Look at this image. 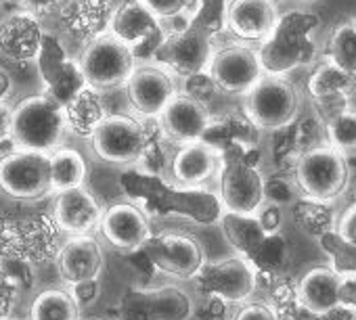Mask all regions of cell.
Instances as JSON below:
<instances>
[{"mask_svg":"<svg viewBox=\"0 0 356 320\" xmlns=\"http://www.w3.org/2000/svg\"><path fill=\"white\" fill-rule=\"evenodd\" d=\"M122 189L145 214L151 216H181L191 218L197 224H218L225 212L218 195L204 189L170 187L161 176L143 170L126 172Z\"/></svg>","mask_w":356,"mask_h":320,"instance_id":"1","label":"cell"},{"mask_svg":"<svg viewBox=\"0 0 356 320\" xmlns=\"http://www.w3.org/2000/svg\"><path fill=\"white\" fill-rule=\"evenodd\" d=\"M61 247V228L53 214L9 216L0 212V262L26 260L47 264L55 260Z\"/></svg>","mask_w":356,"mask_h":320,"instance_id":"2","label":"cell"},{"mask_svg":"<svg viewBox=\"0 0 356 320\" xmlns=\"http://www.w3.org/2000/svg\"><path fill=\"white\" fill-rule=\"evenodd\" d=\"M291 178L298 187L300 197L333 203L343 195L350 183L348 157L325 144H312L300 151L293 159Z\"/></svg>","mask_w":356,"mask_h":320,"instance_id":"3","label":"cell"},{"mask_svg":"<svg viewBox=\"0 0 356 320\" xmlns=\"http://www.w3.org/2000/svg\"><path fill=\"white\" fill-rule=\"evenodd\" d=\"M67 132L63 107L47 94H32L13 107L11 142L15 149L53 153Z\"/></svg>","mask_w":356,"mask_h":320,"instance_id":"4","label":"cell"},{"mask_svg":"<svg viewBox=\"0 0 356 320\" xmlns=\"http://www.w3.org/2000/svg\"><path fill=\"white\" fill-rule=\"evenodd\" d=\"M300 107V90L287 76L264 74L243 96V115L258 132L289 128L298 119Z\"/></svg>","mask_w":356,"mask_h":320,"instance_id":"5","label":"cell"},{"mask_svg":"<svg viewBox=\"0 0 356 320\" xmlns=\"http://www.w3.org/2000/svg\"><path fill=\"white\" fill-rule=\"evenodd\" d=\"M78 65L86 86L105 94L109 90L124 88L138 61L132 49L113 38L109 32H103L86 42L78 57Z\"/></svg>","mask_w":356,"mask_h":320,"instance_id":"6","label":"cell"},{"mask_svg":"<svg viewBox=\"0 0 356 320\" xmlns=\"http://www.w3.org/2000/svg\"><path fill=\"white\" fill-rule=\"evenodd\" d=\"M95 155L111 166H138L147 144V119L107 113L90 134Z\"/></svg>","mask_w":356,"mask_h":320,"instance_id":"7","label":"cell"},{"mask_svg":"<svg viewBox=\"0 0 356 320\" xmlns=\"http://www.w3.org/2000/svg\"><path fill=\"white\" fill-rule=\"evenodd\" d=\"M214 51V36L202 26L187 22L168 32L153 59L176 78H191L208 71Z\"/></svg>","mask_w":356,"mask_h":320,"instance_id":"8","label":"cell"},{"mask_svg":"<svg viewBox=\"0 0 356 320\" xmlns=\"http://www.w3.org/2000/svg\"><path fill=\"white\" fill-rule=\"evenodd\" d=\"M193 299L176 285L134 287L115 305L113 320H189Z\"/></svg>","mask_w":356,"mask_h":320,"instance_id":"9","label":"cell"},{"mask_svg":"<svg viewBox=\"0 0 356 320\" xmlns=\"http://www.w3.org/2000/svg\"><path fill=\"white\" fill-rule=\"evenodd\" d=\"M0 191L17 201H38L51 195L49 153L15 149L0 157Z\"/></svg>","mask_w":356,"mask_h":320,"instance_id":"10","label":"cell"},{"mask_svg":"<svg viewBox=\"0 0 356 320\" xmlns=\"http://www.w3.org/2000/svg\"><path fill=\"white\" fill-rule=\"evenodd\" d=\"M107 32L132 49L136 61H149L155 57L170 30L163 28V24L140 0H126L115 11H111Z\"/></svg>","mask_w":356,"mask_h":320,"instance_id":"11","label":"cell"},{"mask_svg":"<svg viewBox=\"0 0 356 320\" xmlns=\"http://www.w3.org/2000/svg\"><path fill=\"white\" fill-rule=\"evenodd\" d=\"M195 285L202 297H218L225 303H245L258 289V276L241 255L204 262L195 274Z\"/></svg>","mask_w":356,"mask_h":320,"instance_id":"12","label":"cell"},{"mask_svg":"<svg viewBox=\"0 0 356 320\" xmlns=\"http://www.w3.org/2000/svg\"><path fill=\"white\" fill-rule=\"evenodd\" d=\"M208 76L218 92L245 96L250 88L264 76V69L254 47L235 42L214 51L208 65Z\"/></svg>","mask_w":356,"mask_h":320,"instance_id":"13","label":"cell"},{"mask_svg":"<svg viewBox=\"0 0 356 320\" xmlns=\"http://www.w3.org/2000/svg\"><path fill=\"white\" fill-rule=\"evenodd\" d=\"M153 270L176 278H195L206 262V253L197 239L183 233L151 235L140 247Z\"/></svg>","mask_w":356,"mask_h":320,"instance_id":"14","label":"cell"},{"mask_svg":"<svg viewBox=\"0 0 356 320\" xmlns=\"http://www.w3.org/2000/svg\"><path fill=\"white\" fill-rule=\"evenodd\" d=\"M124 88L132 111L140 119H157L178 94L176 76L159 63H138Z\"/></svg>","mask_w":356,"mask_h":320,"instance_id":"15","label":"cell"},{"mask_svg":"<svg viewBox=\"0 0 356 320\" xmlns=\"http://www.w3.org/2000/svg\"><path fill=\"white\" fill-rule=\"evenodd\" d=\"M218 201L225 212L254 216L264 205V174L250 162H222Z\"/></svg>","mask_w":356,"mask_h":320,"instance_id":"16","label":"cell"},{"mask_svg":"<svg viewBox=\"0 0 356 320\" xmlns=\"http://www.w3.org/2000/svg\"><path fill=\"white\" fill-rule=\"evenodd\" d=\"M38 65L44 92L57 105L65 107L80 90L86 88V80L78 65V59H70L63 44L55 36H44L40 53L34 61Z\"/></svg>","mask_w":356,"mask_h":320,"instance_id":"17","label":"cell"},{"mask_svg":"<svg viewBox=\"0 0 356 320\" xmlns=\"http://www.w3.org/2000/svg\"><path fill=\"white\" fill-rule=\"evenodd\" d=\"M256 51L264 74L287 76L291 69L312 59V40L302 30H296V26L285 24L281 17L273 36Z\"/></svg>","mask_w":356,"mask_h":320,"instance_id":"18","label":"cell"},{"mask_svg":"<svg viewBox=\"0 0 356 320\" xmlns=\"http://www.w3.org/2000/svg\"><path fill=\"white\" fill-rule=\"evenodd\" d=\"M279 19V5L270 0H229L225 30L243 44H262L277 30Z\"/></svg>","mask_w":356,"mask_h":320,"instance_id":"19","label":"cell"},{"mask_svg":"<svg viewBox=\"0 0 356 320\" xmlns=\"http://www.w3.org/2000/svg\"><path fill=\"white\" fill-rule=\"evenodd\" d=\"M155 121L168 142L187 144L204 138L212 121V113L206 103L185 92H178Z\"/></svg>","mask_w":356,"mask_h":320,"instance_id":"20","label":"cell"},{"mask_svg":"<svg viewBox=\"0 0 356 320\" xmlns=\"http://www.w3.org/2000/svg\"><path fill=\"white\" fill-rule=\"evenodd\" d=\"M44 36L38 17L26 11H13L0 19V57L17 65L34 63Z\"/></svg>","mask_w":356,"mask_h":320,"instance_id":"21","label":"cell"},{"mask_svg":"<svg viewBox=\"0 0 356 320\" xmlns=\"http://www.w3.org/2000/svg\"><path fill=\"white\" fill-rule=\"evenodd\" d=\"M53 218L61 233L70 237L92 235L95 230H99L103 208L84 185L57 193L53 203Z\"/></svg>","mask_w":356,"mask_h":320,"instance_id":"22","label":"cell"},{"mask_svg":"<svg viewBox=\"0 0 356 320\" xmlns=\"http://www.w3.org/2000/svg\"><path fill=\"white\" fill-rule=\"evenodd\" d=\"M105 241L124 253H132L151 237L147 214L136 203H113L103 210L99 224Z\"/></svg>","mask_w":356,"mask_h":320,"instance_id":"23","label":"cell"},{"mask_svg":"<svg viewBox=\"0 0 356 320\" xmlns=\"http://www.w3.org/2000/svg\"><path fill=\"white\" fill-rule=\"evenodd\" d=\"M222 166L220 153L206 144L204 140L181 144L170 159V174L185 189H202L214 176H218Z\"/></svg>","mask_w":356,"mask_h":320,"instance_id":"24","label":"cell"},{"mask_svg":"<svg viewBox=\"0 0 356 320\" xmlns=\"http://www.w3.org/2000/svg\"><path fill=\"white\" fill-rule=\"evenodd\" d=\"M55 264L63 283L74 285L80 280L99 278L105 268V255L92 235H80L61 243Z\"/></svg>","mask_w":356,"mask_h":320,"instance_id":"25","label":"cell"},{"mask_svg":"<svg viewBox=\"0 0 356 320\" xmlns=\"http://www.w3.org/2000/svg\"><path fill=\"white\" fill-rule=\"evenodd\" d=\"M341 283L329 266L310 268L298 283V297L302 310L312 318H327L331 312L341 308Z\"/></svg>","mask_w":356,"mask_h":320,"instance_id":"26","label":"cell"},{"mask_svg":"<svg viewBox=\"0 0 356 320\" xmlns=\"http://www.w3.org/2000/svg\"><path fill=\"white\" fill-rule=\"evenodd\" d=\"M308 94L323 115L331 109L352 103V96L356 94V78L325 59L308 78Z\"/></svg>","mask_w":356,"mask_h":320,"instance_id":"27","label":"cell"},{"mask_svg":"<svg viewBox=\"0 0 356 320\" xmlns=\"http://www.w3.org/2000/svg\"><path fill=\"white\" fill-rule=\"evenodd\" d=\"M250 262V266L254 268L258 283L266 280V283H275L279 278H285L289 262H291V249L287 239L279 233H268L264 237V241L256 247V251L250 258H243Z\"/></svg>","mask_w":356,"mask_h":320,"instance_id":"28","label":"cell"},{"mask_svg":"<svg viewBox=\"0 0 356 320\" xmlns=\"http://www.w3.org/2000/svg\"><path fill=\"white\" fill-rule=\"evenodd\" d=\"M63 113H65L67 132L80 138H90L97 124L107 115L103 92H97L86 86L63 107Z\"/></svg>","mask_w":356,"mask_h":320,"instance_id":"29","label":"cell"},{"mask_svg":"<svg viewBox=\"0 0 356 320\" xmlns=\"http://www.w3.org/2000/svg\"><path fill=\"white\" fill-rule=\"evenodd\" d=\"M218 224H220V230H222L225 239L229 241V245L241 258H250L256 251V247L264 241V237L268 235L262 228V224L256 218V214L254 216H245V214L222 212Z\"/></svg>","mask_w":356,"mask_h":320,"instance_id":"30","label":"cell"},{"mask_svg":"<svg viewBox=\"0 0 356 320\" xmlns=\"http://www.w3.org/2000/svg\"><path fill=\"white\" fill-rule=\"evenodd\" d=\"M51 164V191L57 195L67 189L84 187L86 183V159L80 151L72 146H59L53 153H49Z\"/></svg>","mask_w":356,"mask_h":320,"instance_id":"31","label":"cell"},{"mask_svg":"<svg viewBox=\"0 0 356 320\" xmlns=\"http://www.w3.org/2000/svg\"><path fill=\"white\" fill-rule=\"evenodd\" d=\"M325 140L343 157L356 153V107L352 103L321 115Z\"/></svg>","mask_w":356,"mask_h":320,"instance_id":"32","label":"cell"},{"mask_svg":"<svg viewBox=\"0 0 356 320\" xmlns=\"http://www.w3.org/2000/svg\"><path fill=\"white\" fill-rule=\"evenodd\" d=\"M30 320H80V305L67 289H44L30 305Z\"/></svg>","mask_w":356,"mask_h":320,"instance_id":"33","label":"cell"},{"mask_svg":"<svg viewBox=\"0 0 356 320\" xmlns=\"http://www.w3.org/2000/svg\"><path fill=\"white\" fill-rule=\"evenodd\" d=\"M327 61L356 78V24L352 17L339 22L331 30L327 42Z\"/></svg>","mask_w":356,"mask_h":320,"instance_id":"34","label":"cell"},{"mask_svg":"<svg viewBox=\"0 0 356 320\" xmlns=\"http://www.w3.org/2000/svg\"><path fill=\"white\" fill-rule=\"evenodd\" d=\"M293 218H296V224L314 239L333 230L337 222L331 210V203H321V201H312L304 197H300L293 203Z\"/></svg>","mask_w":356,"mask_h":320,"instance_id":"35","label":"cell"},{"mask_svg":"<svg viewBox=\"0 0 356 320\" xmlns=\"http://www.w3.org/2000/svg\"><path fill=\"white\" fill-rule=\"evenodd\" d=\"M323 253L327 255V266L339 274L341 278H350V276H356V245L343 241L335 228L325 233L323 237L316 239Z\"/></svg>","mask_w":356,"mask_h":320,"instance_id":"36","label":"cell"},{"mask_svg":"<svg viewBox=\"0 0 356 320\" xmlns=\"http://www.w3.org/2000/svg\"><path fill=\"white\" fill-rule=\"evenodd\" d=\"M270 301L268 305L277 312L279 318H291L296 320L300 314H306L300 305V297H298V287L296 283L285 278H279L275 283H270Z\"/></svg>","mask_w":356,"mask_h":320,"instance_id":"37","label":"cell"},{"mask_svg":"<svg viewBox=\"0 0 356 320\" xmlns=\"http://www.w3.org/2000/svg\"><path fill=\"white\" fill-rule=\"evenodd\" d=\"M140 3L163 24V22H183L187 24L197 11L200 0H140Z\"/></svg>","mask_w":356,"mask_h":320,"instance_id":"38","label":"cell"},{"mask_svg":"<svg viewBox=\"0 0 356 320\" xmlns=\"http://www.w3.org/2000/svg\"><path fill=\"white\" fill-rule=\"evenodd\" d=\"M264 199L268 203L285 208V205H293L300 199V193L291 176L273 174V176H264Z\"/></svg>","mask_w":356,"mask_h":320,"instance_id":"39","label":"cell"},{"mask_svg":"<svg viewBox=\"0 0 356 320\" xmlns=\"http://www.w3.org/2000/svg\"><path fill=\"white\" fill-rule=\"evenodd\" d=\"M22 297V287L0 268V320H7L13 316Z\"/></svg>","mask_w":356,"mask_h":320,"instance_id":"40","label":"cell"},{"mask_svg":"<svg viewBox=\"0 0 356 320\" xmlns=\"http://www.w3.org/2000/svg\"><path fill=\"white\" fill-rule=\"evenodd\" d=\"M67 291L70 295L74 297V301L82 308H88L92 305L99 295H101V283L99 278H90V280H80V283H74V285H67Z\"/></svg>","mask_w":356,"mask_h":320,"instance_id":"41","label":"cell"},{"mask_svg":"<svg viewBox=\"0 0 356 320\" xmlns=\"http://www.w3.org/2000/svg\"><path fill=\"white\" fill-rule=\"evenodd\" d=\"M0 268L22 287V291L34 285V264L26 260H5V262H0Z\"/></svg>","mask_w":356,"mask_h":320,"instance_id":"42","label":"cell"},{"mask_svg":"<svg viewBox=\"0 0 356 320\" xmlns=\"http://www.w3.org/2000/svg\"><path fill=\"white\" fill-rule=\"evenodd\" d=\"M19 11H26L42 22V17L53 15L55 11H61L67 0H15Z\"/></svg>","mask_w":356,"mask_h":320,"instance_id":"43","label":"cell"},{"mask_svg":"<svg viewBox=\"0 0 356 320\" xmlns=\"http://www.w3.org/2000/svg\"><path fill=\"white\" fill-rule=\"evenodd\" d=\"M233 320H281V318L277 316V312L268 303H264V301H250V303H243L235 312Z\"/></svg>","mask_w":356,"mask_h":320,"instance_id":"44","label":"cell"},{"mask_svg":"<svg viewBox=\"0 0 356 320\" xmlns=\"http://www.w3.org/2000/svg\"><path fill=\"white\" fill-rule=\"evenodd\" d=\"M229 303H225L218 297H204V303L200 308H193V314L200 320H227Z\"/></svg>","mask_w":356,"mask_h":320,"instance_id":"45","label":"cell"},{"mask_svg":"<svg viewBox=\"0 0 356 320\" xmlns=\"http://www.w3.org/2000/svg\"><path fill=\"white\" fill-rule=\"evenodd\" d=\"M256 218L260 220V224L266 233H279L283 226V208L264 201V205L258 210Z\"/></svg>","mask_w":356,"mask_h":320,"instance_id":"46","label":"cell"},{"mask_svg":"<svg viewBox=\"0 0 356 320\" xmlns=\"http://www.w3.org/2000/svg\"><path fill=\"white\" fill-rule=\"evenodd\" d=\"M335 233H337L343 241L356 245V203H352V205L337 218V222H335Z\"/></svg>","mask_w":356,"mask_h":320,"instance_id":"47","label":"cell"},{"mask_svg":"<svg viewBox=\"0 0 356 320\" xmlns=\"http://www.w3.org/2000/svg\"><path fill=\"white\" fill-rule=\"evenodd\" d=\"M11 117L13 107L9 105V101H0V144L11 140Z\"/></svg>","mask_w":356,"mask_h":320,"instance_id":"48","label":"cell"},{"mask_svg":"<svg viewBox=\"0 0 356 320\" xmlns=\"http://www.w3.org/2000/svg\"><path fill=\"white\" fill-rule=\"evenodd\" d=\"M13 92V76L7 67H0V101H7Z\"/></svg>","mask_w":356,"mask_h":320,"instance_id":"49","label":"cell"},{"mask_svg":"<svg viewBox=\"0 0 356 320\" xmlns=\"http://www.w3.org/2000/svg\"><path fill=\"white\" fill-rule=\"evenodd\" d=\"M300 3H306V5H310V3H318V0H300Z\"/></svg>","mask_w":356,"mask_h":320,"instance_id":"50","label":"cell"},{"mask_svg":"<svg viewBox=\"0 0 356 320\" xmlns=\"http://www.w3.org/2000/svg\"><path fill=\"white\" fill-rule=\"evenodd\" d=\"M270 3H275V5H279V3H281V0H270Z\"/></svg>","mask_w":356,"mask_h":320,"instance_id":"51","label":"cell"},{"mask_svg":"<svg viewBox=\"0 0 356 320\" xmlns=\"http://www.w3.org/2000/svg\"><path fill=\"white\" fill-rule=\"evenodd\" d=\"M352 22H354V24H356V15H354V17H352Z\"/></svg>","mask_w":356,"mask_h":320,"instance_id":"52","label":"cell"},{"mask_svg":"<svg viewBox=\"0 0 356 320\" xmlns=\"http://www.w3.org/2000/svg\"><path fill=\"white\" fill-rule=\"evenodd\" d=\"M7 320H13V318H7Z\"/></svg>","mask_w":356,"mask_h":320,"instance_id":"53","label":"cell"},{"mask_svg":"<svg viewBox=\"0 0 356 320\" xmlns=\"http://www.w3.org/2000/svg\"><path fill=\"white\" fill-rule=\"evenodd\" d=\"M0 3H3V0H0Z\"/></svg>","mask_w":356,"mask_h":320,"instance_id":"54","label":"cell"}]
</instances>
